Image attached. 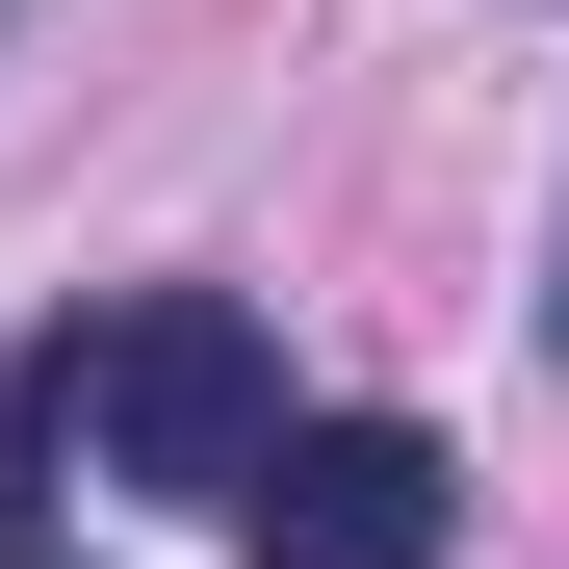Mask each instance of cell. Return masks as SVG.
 <instances>
[{
	"label": "cell",
	"mask_w": 569,
	"mask_h": 569,
	"mask_svg": "<svg viewBox=\"0 0 569 569\" xmlns=\"http://www.w3.org/2000/svg\"><path fill=\"white\" fill-rule=\"evenodd\" d=\"M284 440V337L233 311V284H130V311H78L0 362V543H52V492H181L233 518Z\"/></svg>",
	"instance_id": "obj_1"
},
{
	"label": "cell",
	"mask_w": 569,
	"mask_h": 569,
	"mask_svg": "<svg viewBox=\"0 0 569 569\" xmlns=\"http://www.w3.org/2000/svg\"><path fill=\"white\" fill-rule=\"evenodd\" d=\"M233 543H259V569H440V543H466V466H440L415 415H284L259 492H233Z\"/></svg>",
	"instance_id": "obj_2"
},
{
	"label": "cell",
	"mask_w": 569,
	"mask_h": 569,
	"mask_svg": "<svg viewBox=\"0 0 569 569\" xmlns=\"http://www.w3.org/2000/svg\"><path fill=\"white\" fill-rule=\"evenodd\" d=\"M543 362H569V259H543Z\"/></svg>",
	"instance_id": "obj_3"
},
{
	"label": "cell",
	"mask_w": 569,
	"mask_h": 569,
	"mask_svg": "<svg viewBox=\"0 0 569 569\" xmlns=\"http://www.w3.org/2000/svg\"><path fill=\"white\" fill-rule=\"evenodd\" d=\"M0 569H78V543H0Z\"/></svg>",
	"instance_id": "obj_4"
}]
</instances>
